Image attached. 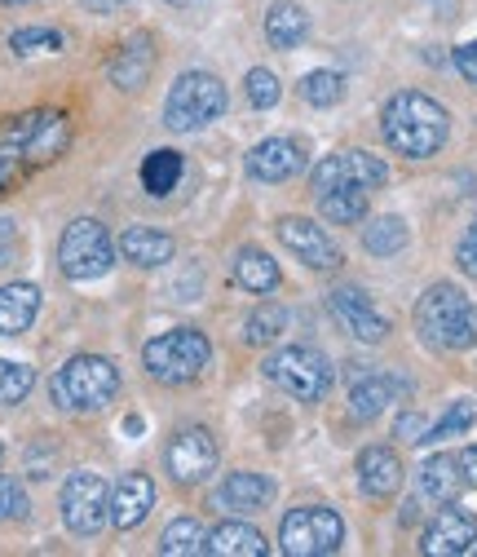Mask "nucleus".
I'll return each instance as SVG.
<instances>
[{
    "instance_id": "31",
    "label": "nucleus",
    "mask_w": 477,
    "mask_h": 557,
    "mask_svg": "<svg viewBox=\"0 0 477 557\" xmlns=\"http://www.w3.org/2000/svg\"><path fill=\"white\" fill-rule=\"evenodd\" d=\"M160 553L164 557H190V553H203V527L194 518H177L164 527L160 535Z\"/></svg>"
},
{
    "instance_id": "17",
    "label": "nucleus",
    "mask_w": 477,
    "mask_h": 557,
    "mask_svg": "<svg viewBox=\"0 0 477 557\" xmlns=\"http://www.w3.org/2000/svg\"><path fill=\"white\" fill-rule=\"evenodd\" d=\"M155 509V482L147 473H124L111 496V522L115 531H138Z\"/></svg>"
},
{
    "instance_id": "25",
    "label": "nucleus",
    "mask_w": 477,
    "mask_h": 557,
    "mask_svg": "<svg viewBox=\"0 0 477 557\" xmlns=\"http://www.w3.org/2000/svg\"><path fill=\"white\" fill-rule=\"evenodd\" d=\"M230 274H235V284L243 293H252V297H265V293L279 288V265H275V257L261 252V248H239Z\"/></svg>"
},
{
    "instance_id": "13",
    "label": "nucleus",
    "mask_w": 477,
    "mask_h": 557,
    "mask_svg": "<svg viewBox=\"0 0 477 557\" xmlns=\"http://www.w3.org/2000/svg\"><path fill=\"white\" fill-rule=\"evenodd\" d=\"M327 310H331V319L340 327H346L354 341H363V345H380L389 336V319L372 306V297L363 288H331L327 293Z\"/></svg>"
},
{
    "instance_id": "32",
    "label": "nucleus",
    "mask_w": 477,
    "mask_h": 557,
    "mask_svg": "<svg viewBox=\"0 0 477 557\" xmlns=\"http://www.w3.org/2000/svg\"><path fill=\"white\" fill-rule=\"evenodd\" d=\"M284 327H288V310L275 306V301H265V306H256V310L248 314L243 336H248L252 345H269L275 336H284Z\"/></svg>"
},
{
    "instance_id": "3",
    "label": "nucleus",
    "mask_w": 477,
    "mask_h": 557,
    "mask_svg": "<svg viewBox=\"0 0 477 557\" xmlns=\"http://www.w3.org/2000/svg\"><path fill=\"white\" fill-rule=\"evenodd\" d=\"M416 332L434 350H473L477 345V306L455 284H434L416 301Z\"/></svg>"
},
{
    "instance_id": "8",
    "label": "nucleus",
    "mask_w": 477,
    "mask_h": 557,
    "mask_svg": "<svg viewBox=\"0 0 477 557\" xmlns=\"http://www.w3.org/2000/svg\"><path fill=\"white\" fill-rule=\"evenodd\" d=\"M261 368H265V381H275L279 389H288L301 403H318L331 389V363H327L323 350H314V345H288V350H275Z\"/></svg>"
},
{
    "instance_id": "9",
    "label": "nucleus",
    "mask_w": 477,
    "mask_h": 557,
    "mask_svg": "<svg viewBox=\"0 0 477 557\" xmlns=\"http://www.w3.org/2000/svg\"><path fill=\"white\" fill-rule=\"evenodd\" d=\"M279 544L288 557H331L346 544V522L327 505H301L284 518L279 527Z\"/></svg>"
},
{
    "instance_id": "34",
    "label": "nucleus",
    "mask_w": 477,
    "mask_h": 557,
    "mask_svg": "<svg viewBox=\"0 0 477 557\" xmlns=\"http://www.w3.org/2000/svg\"><path fill=\"white\" fill-rule=\"evenodd\" d=\"M301 98L310 107H336L340 98H346V76L340 72H310L301 81Z\"/></svg>"
},
{
    "instance_id": "39",
    "label": "nucleus",
    "mask_w": 477,
    "mask_h": 557,
    "mask_svg": "<svg viewBox=\"0 0 477 557\" xmlns=\"http://www.w3.org/2000/svg\"><path fill=\"white\" fill-rule=\"evenodd\" d=\"M455 265H460L468 278H477V222H468V231L460 235V244H455Z\"/></svg>"
},
{
    "instance_id": "40",
    "label": "nucleus",
    "mask_w": 477,
    "mask_h": 557,
    "mask_svg": "<svg viewBox=\"0 0 477 557\" xmlns=\"http://www.w3.org/2000/svg\"><path fill=\"white\" fill-rule=\"evenodd\" d=\"M398 438H402V443H425V438H429V425H425V416H416V411L398 416Z\"/></svg>"
},
{
    "instance_id": "44",
    "label": "nucleus",
    "mask_w": 477,
    "mask_h": 557,
    "mask_svg": "<svg viewBox=\"0 0 477 557\" xmlns=\"http://www.w3.org/2000/svg\"><path fill=\"white\" fill-rule=\"evenodd\" d=\"M93 5H98V10H115V5H120V0H93Z\"/></svg>"
},
{
    "instance_id": "15",
    "label": "nucleus",
    "mask_w": 477,
    "mask_h": 557,
    "mask_svg": "<svg viewBox=\"0 0 477 557\" xmlns=\"http://www.w3.org/2000/svg\"><path fill=\"white\" fill-rule=\"evenodd\" d=\"M420 548H425L429 557H460V553L477 548V518L451 500V505L438 509V518L425 527Z\"/></svg>"
},
{
    "instance_id": "22",
    "label": "nucleus",
    "mask_w": 477,
    "mask_h": 557,
    "mask_svg": "<svg viewBox=\"0 0 477 557\" xmlns=\"http://www.w3.org/2000/svg\"><path fill=\"white\" fill-rule=\"evenodd\" d=\"M222 505L235 509V513H256L265 509L269 500H275V482H269L265 473H252V469H235L226 482H222Z\"/></svg>"
},
{
    "instance_id": "11",
    "label": "nucleus",
    "mask_w": 477,
    "mask_h": 557,
    "mask_svg": "<svg viewBox=\"0 0 477 557\" xmlns=\"http://www.w3.org/2000/svg\"><path fill=\"white\" fill-rule=\"evenodd\" d=\"M389 182V164L380 160V156H372V151H336V156H327V160H318L314 164V173H310V186H314V195H323V190H336V186H363V190H376V186H385Z\"/></svg>"
},
{
    "instance_id": "41",
    "label": "nucleus",
    "mask_w": 477,
    "mask_h": 557,
    "mask_svg": "<svg viewBox=\"0 0 477 557\" xmlns=\"http://www.w3.org/2000/svg\"><path fill=\"white\" fill-rule=\"evenodd\" d=\"M451 62H455V72L468 81V85H477V40H468V45H460L455 53H451Z\"/></svg>"
},
{
    "instance_id": "38",
    "label": "nucleus",
    "mask_w": 477,
    "mask_h": 557,
    "mask_svg": "<svg viewBox=\"0 0 477 557\" xmlns=\"http://www.w3.org/2000/svg\"><path fill=\"white\" fill-rule=\"evenodd\" d=\"M27 492H23V482L10 478V473H0V522H23L27 518Z\"/></svg>"
},
{
    "instance_id": "45",
    "label": "nucleus",
    "mask_w": 477,
    "mask_h": 557,
    "mask_svg": "<svg viewBox=\"0 0 477 557\" xmlns=\"http://www.w3.org/2000/svg\"><path fill=\"white\" fill-rule=\"evenodd\" d=\"M0 5H32V0H0Z\"/></svg>"
},
{
    "instance_id": "7",
    "label": "nucleus",
    "mask_w": 477,
    "mask_h": 557,
    "mask_svg": "<svg viewBox=\"0 0 477 557\" xmlns=\"http://www.w3.org/2000/svg\"><path fill=\"white\" fill-rule=\"evenodd\" d=\"M58 265L72 284H93V278L111 274V265H115L111 231L98 218H76L58 239Z\"/></svg>"
},
{
    "instance_id": "46",
    "label": "nucleus",
    "mask_w": 477,
    "mask_h": 557,
    "mask_svg": "<svg viewBox=\"0 0 477 557\" xmlns=\"http://www.w3.org/2000/svg\"><path fill=\"white\" fill-rule=\"evenodd\" d=\"M173 5H194V0H173Z\"/></svg>"
},
{
    "instance_id": "24",
    "label": "nucleus",
    "mask_w": 477,
    "mask_h": 557,
    "mask_svg": "<svg viewBox=\"0 0 477 557\" xmlns=\"http://www.w3.org/2000/svg\"><path fill=\"white\" fill-rule=\"evenodd\" d=\"M40 314L36 284H5L0 288V336H23Z\"/></svg>"
},
{
    "instance_id": "42",
    "label": "nucleus",
    "mask_w": 477,
    "mask_h": 557,
    "mask_svg": "<svg viewBox=\"0 0 477 557\" xmlns=\"http://www.w3.org/2000/svg\"><path fill=\"white\" fill-rule=\"evenodd\" d=\"M18 252V222L14 218H0V265H10Z\"/></svg>"
},
{
    "instance_id": "4",
    "label": "nucleus",
    "mask_w": 477,
    "mask_h": 557,
    "mask_svg": "<svg viewBox=\"0 0 477 557\" xmlns=\"http://www.w3.org/2000/svg\"><path fill=\"white\" fill-rule=\"evenodd\" d=\"M120 394V368L102 355H76L66 359L53 381H49V398L62 407V411H102L111 398Z\"/></svg>"
},
{
    "instance_id": "36",
    "label": "nucleus",
    "mask_w": 477,
    "mask_h": 557,
    "mask_svg": "<svg viewBox=\"0 0 477 557\" xmlns=\"http://www.w3.org/2000/svg\"><path fill=\"white\" fill-rule=\"evenodd\" d=\"M473 421H477V403H473V398H460V403H451V407H447V416H442L438 425H429V438H425V443L460 438V434H464Z\"/></svg>"
},
{
    "instance_id": "5",
    "label": "nucleus",
    "mask_w": 477,
    "mask_h": 557,
    "mask_svg": "<svg viewBox=\"0 0 477 557\" xmlns=\"http://www.w3.org/2000/svg\"><path fill=\"white\" fill-rule=\"evenodd\" d=\"M142 363L160 385H190L213 363V341L199 327H173L147 341Z\"/></svg>"
},
{
    "instance_id": "19",
    "label": "nucleus",
    "mask_w": 477,
    "mask_h": 557,
    "mask_svg": "<svg viewBox=\"0 0 477 557\" xmlns=\"http://www.w3.org/2000/svg\"><path fill=\"white\" fill-rule=\"evenodd\" d=\"M359 486L372 500H389L402 486V460L393 447H363L359 456Z\"/></svg>"
},
{
    "instance_id": "20",
    "label": "nucleus",
    "mask_w": 477,
    "mask_h": 557,
    "mask_svg": "<svg viewBox=\"0 0 477 557\" xmlns=\"http://www.w3.org/2000/svg\"><path fill=\"white\" fill-rule=\"evenodd\" d=\"M398 394H406L402 381L385 376V372H354V385H350V411L359 421H376V416L398 403Z\"/></svg>"
},
{
    "instance_id": "30",
    "label": "nucleus",
    "mask_w": 477,
    "mask_h": 557,
    "mask_svg": "<svg viewBox=\"0 0 477 557\" xmlns=\"http://www.w3.org/2000/svg\"><path fill=\"white\" fill-rule=\"evenodd\" d=\"M406 222L402 218H376L372 226H363V248L372 252V257H393V252H402L406 248Z\"/></svg>"
},
{
    "instance_id": "28",
    "label": "nucleus",
    "mask_w": 477,
    "mask_h": 557,
    "mask_svg": "<svg viewBox=\"0 0 477 557\" xmlns=\"http://www.w3.org/2000/svg\"><path fill=\"white\" fill-rule=\"evenodd\" d=\"M318 208L331 226H359L367 218V190L363 186H336L318 195Z\"/></svg>"
},
{
    "instance_id": "6",
    "label": "nucleus",
    "mask_w": 477,
    "mask_h": 557,
    "mask_svg": "<svg viewBox=\"0 0 477 557\" xmlns=\"http://www.w3.org/2000/svg\"><path fill=\"white\" fill-rule=\"evenodd\" d=\"M226 111V85L213 72H181L164 98V124L173 133H199Z\"/></svg>"
},
{
    "instance_id": "43",
    "label": "nucleus",
    "mask_w": 477,
    "mask_h": 557,
    "mask_svg": "<svg viewBox=\"0 0 477 557\" xmlns=\"http://www.w3.org/2000/svg\"><path fill=\"white\" fill-rule=\"evenodd\" d=\"M455 460H460L464 486H477V447H464V451H455Z\"/></svg>"
},
{
    "instance_id": "18",
    "label": "nucleus",
    "mask_w": 477,
    "mask_h": 557,
    "mask_svg": "<svg viewBox=\"0 0 477 557\" xmlns=\"http://www.w3.org/2000/svg\"><path fill=\"white\" fill-rule=\"evenodd\" d=\"M151 72H155V40L151 36H133L111 58V72L106 76H111V85L120 94H138V89H147Z\"/></svg>"
},
{
    "instance_id": "10",
    "label": "nucleus",
    "mask_w": 477,
    "mask_h": 557,
    "mask_svg": "<svg viewBox=\"0 0 477 557\" xmlns=\"http://www.w3.org/2000/svg\"><path fill=\"white\" fill-rule=\"evenodd\" d=\"M62 522L72 535H98L102 522L111 518V496H106V482L102 473L76 469L72 478L62 482Z\"/></svg>"
},
{
    "instance_id": "21",
    "label": "nucleus",
    "mask_w": 477,
    "mask_h": 557,
    "mask_svg": "<svg viewBox=\"0 0 477 557\" xmlns=\"http://www.w3.org/2000/svg\"><path fill=\"white\" fill-rule=\"evenodd\" d=\"M120 252H124V261L142 265V270H160V265L173 261L177 244H173V235H164V231H155V226H128V231L120 235Z\"/></svg>"
},
{
    "instance_id": "14",
    "label": "nucleus",
    "mask_w": 477,
    "mask_h": 557,
    "mask_svg": "<svg viewBox=\"0 0 477 557\" xmlns=\"http://www.w3.org/2000/svg\"><path fill=\"white\" fill-rule=\"evenodd\" d=\"M279 244H284L301 265H310V270H340V261H346V252L336 248V239H331L323 226L305 222V218H284V222H279Z\"/></svg>"
},
{
    "instance_id": "27",
    "label": "nucleus",
    "mask_w": 477,
    "mask_h": 557,
    "mask_svg": "<svg viewBox=\"0 0 477 557\" xmlns=\"http://www.w3.org/2000/svg\"><path fill=\"white\" fill-rule=\"evenodd\" d=\"M310 36V14L292 0H279V5H269L265 14V40L275 49H297L301 40Z\"/></svg>"
},
{
    "instance_id": "2",
    "label": "nucleus",
    "mask_w": 477,
    "mask_h": 557,
    "mask_svg": "<svg viewBox=\"0 0 477 557\" xmlns=\"http://www.w3.org/2000/svg\"><path fill=\"white\" fill-rule=\"evenodd\" d=\"M380 133L385 143L406 156V160H429L447 147V133H451V115L442 102H434L429 94L416 89H402L385 102L380 111Z\"/></svg>"
},
{
    "instance_id": "16",
    "label": "nucleus",
    "mask_w": 477,
    "mask_h": 557,
    "mask_svg": "<svg viewBox=\"0 0 477 557\" xmlns=\"http://www.w3.org/2000/svg\"><path fill=\"white\" fill-rule=\"evenodd\" d=\"M305 169V151L297 137H265V143H256L248 151V177L275 186V182H288Z\"/></svg>"
},
{
    "instance_id": "47",
    "label": "nucleus",
    "mask_w": 477,
    "mask_h": 557,
    "mask_svg": "<svg viewBox=\"0 0 477 557\" xmlns=\"http://www.w3.org/2000/svg\"><path fill=\"white\" fill-rule=\"evenodd\" d=\"M0 460H5V443H0Z\"/></svg>"
},
{
    "instance_id": "33",
    "label": "nucleus",
    "mask_w": 477,
    "mask_h": 557,
    "mask_svg": "<svg viewBox=\"0 0 477 557\" xmlns=\"http://www.w3.org/2000/svg\"><path fill=\"white\" fill-rule=\"evenodd\" d=\"M10 49L18 58H32V53H62L66 49V36L58 27H18L10 36Z\"/></svg>"
},
{
    "instance_id": "23",
    "label": "nucleus",
    "mask_w": 477,
    "mask_h": 557,
    "mask_svg": "<svg viewBox=\"0 0 477 557\" xmlns=\"http://www.w3.org/2000/svg\"><path fill=\"white\" fill-rule=\"evenodd\" d=\"M203 553H213V557H265L269 544L248 522H217L209 531V540H203Z\"/></svg>"
},
{
    "instance_id": "12",
    "label": "nucleus",
    "mask_w": 477,
    "mask_h": 557,
    "mask_svg": "<svg viewBox=\"0 0 477 557\" xmlns=\"http://www.w3.org/2000/svg\"><path fill=\"white\" fill-rule=\"evenodd\" d=\"M217 438L203 430V425H186L181 434H173L168 438V447H164V465H168V473L181 482V486H194V482H203L213 469H217Z\"/></svg>"
},
{
    "instance_id": "29",
    "label": "nucleus",
    "mask_w": 477,
    "mask_h": 557,
    "mask_svg": "<svg viewBox=\"0 0 477 557\" xmlns=\"http://www.w3.org/2000/svg\"><path fill=\"white\" fill-rule=\"evenodd\" d=\"M181 173H186L181 151H151V156H147V164H142V186H147V195L164 199L168 190H177Z\"/></svg>"
},
{
    "instance_id": "26",
    "label": "nucleus",
    "mask_w": 477,
    "mask_h": 557,
    "mask_svg": "<svg viewBox=\"0 0 477 557\" xmlns=\"http://www.w3.org/2000/svg\"><path fill=\"white\" fill-rule=\"evenodd\" d=\"M420 492H425L434 505H451V500L464 492V473H460L455 451L429 456V460L420 465Z\"/></svg>"
},
{
    "instance_id": "37",
    "label": "nucleus",
    "mask_w": 477,
    "mask_h": 557,
    "mask_svg": "<svg viewBox=\"0 0 477 557\" xmlns=\"http://www.w3.org/2000/svg\"><path fill=\"white\" fill-rule=\"evenodd\" d=\"M243 89H248V102H252L256 111L279 107V98H284V85H279V76H275V72H265V66H252V72H248V81H243Z\"/></svg>"
},
{
    "instance_id": "35",
    "label": "nucleus",
    "mask_w": 477,
    "mask_h": 557,
    "mask_svg": "<svg viewBox=\"0 0 477 557\" xmlns=\"http://www.w3.org/2000/svg\"><path fill=\"white\" fill-rule=\"evenodd\" d=\"M36 385V372L27 363H10V359H0V407H14L32 394Z\"/></svg>"
},
{
    "instance_id": "1",
    "label": "nucleus",
    "mask_w": 477,
    "mask_h": 557,
    "mask_svg": "<svg viewBox=\"0 0 477 557\" xmlns=\"http://www.w3.org/2000/svg\"><path fill=\"white\" fill-rule=\"evenodd\" d=\"M66 147H72V115L66 111L36 107L23 115H5L0 120V195H10L32 173L62 160Z\"/></svg>"
}]
</instances>
